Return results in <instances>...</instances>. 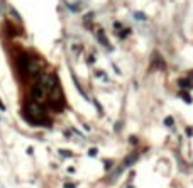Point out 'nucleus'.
Segmentation results:
<instances>
[{"label": "nucleus", "mask_w": 193, "mask_h": 188, "mask_svg": "<svg viewBox=\"0 0 193 188\" xmlns=\"http://www.w3.org/2000/svg\"><path fill=\"white\" fill-rule=\"evenodd\" d=\"M96 154V149H90V156H95Z\"/></svg>", "instance_id": "f8f14e48"}, {"label": "nucleus", "mask_w": 193, "mask_h": 188, "mask_svg": "<svg viewBox=\"0 0 193 188\" xmlns=\"http://www.w3.org/2000/svg\"><path fill=\"white\" fill-rule=\"evenodd\" d=\"M31 95H32V98H34L36 102H42V100L46 98V95H48V93H46L39 85H34L31 88Z\"/></svg>", "instance_id": "20e7f679"}, {"label": "nucleus", "mask_w": 193, "mask_h": 188, "mask_svg": "<svg viewBox=\"0 0 193 188\" xmlns=\"http://www.w3.org/2000/svg\"><path fill=\"white\" fill-rule=\"evenodd\" d=\"M64 188H75L73 183H64Z\"/></svg>", "instance_id": "9d476101"}, {"label": "nucleus", "mask_w": 193, "mask_h": 188, "mask_svg": "<svg viewBox=\"0 0 193 188\" xmlns=\"http://www.w3.org/2000/svg\"><path fill=\"white\" fill-rule=\"evenodd\" d=\"M96 37H98V41L102 42V44L105 46L107 49H110V42L107 41V37H105V32H103V31H98V34H96Z\"/></svg>", "instance_id": "39448f33"}, {"label": "nucleus", "mask_w": 193, "mask_h": 188, "mask_svg": "<svg viewBox=\"0 0 193 188\" xmlns=\"http://www.w3.org/2000/svg\"><path fill=\"white\" fill-rule=\"evenodd\" d=\"M37 85L44 90L46 93H51L54 88H58V80H56L54 75H49V73H42L41 77L37 78Z\"/></svg>", "instance_id": "f03ea898"}, {"label": "nucleus", "mask_w": 193, "mask_h": 188, "mask_svg": "<svg viewBox=\"0 0 193 188\" xmlns=\"http://www.w3.org/2000/svg\"><path fill=\"white\" fill-rule=\"evenodd\" d=\"M173 119H171V117H166V119H164V124H166V125H173Z\"/></svg>", "instance_id": "6e6552de"}, {"label": "nucleus", "mask_w": 193, "mask_h": 188, "mask_svg": "<svg viewBox=\"0 0 193 188\" xmlns=\"http://www.w3.org/2000/svg\"><path fill=\"white\" fill-rule=\"evenodd\" d=\"M180 86H181V88H190V81H188V80H180Z\"/></svg>", "instance_id": "423d86ee"}, {"label": "nucleus", "mask_w": 193, "mask_h": 188, "mask_svg": "<svg viewBox=\"0 0 193 188\" xmlns=\"http://www.w3.org/2000/svg\"><path fill=\"white\" fill-rule=\"evenodd\" d=\"M39 71H41V63H39L37 59H34V58H27V63L26 66H24V73L26 75H31V77H34V75H37Z\"/></svg>", "instance_id": "7ed1b4c3"}, {"label": "nucleus", "mask_w": 193, "mask_h": 188, "mask_svg": "<svg viewBox=\"0 0 193 188\" xmlns=\"http://www.w3.org/2000/svg\"><path fill=\"white\" fill-rule=\"evenodd\" d=\"M59 153H61L63 156H70V151H59Z\"/></svg>", "instance_id": "9b49d317"}, {"label": "nucleus", "mask_w": 193, "mask_h": 188, "mask_svg": "<svg viewBox=\"0 0 193 188\" xmlns=\"http://www.w3.org/2000/svg\"><path fill=\"white\" fill-rule=\"evenodd\" d=\"M26 117H29V120L32 122H41L44 117V108L37 102H29L26 105Z\"/></svg>", "instance_id": "f257e3e1"}, {"label": "nucleus", "mask_w": 193, "mask_h": 188, "mask_svg": "<svg viewBox=\"0 0 193 188\" xmlns=\"http://www.w3.org/2000/svg\"><path fill=\"white\" fill-rule=\"evenodd\" d=\"M114 29H117V31H120V29H122V26H120L119 22H115V24H114Z\"/></svg>", "instance_id": "1a4fd4ad"}, {"label": "nucleus", "mask_w": 193, "mask_h": 188, "mask_svg": "<svg viewBox=\"0 0 193 188\" xmlns=\"http://www.w3.org/2000/svg\"><path fill=\"white\" fill-rule=\"evenodd\" d=\"M129 32H131V29H120V34H119V36L124 39V37H126V36L129 34Z\"/></svg>", "instance_id": "0eeeda50"}]
</instances>
